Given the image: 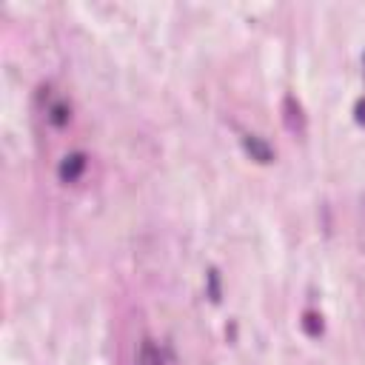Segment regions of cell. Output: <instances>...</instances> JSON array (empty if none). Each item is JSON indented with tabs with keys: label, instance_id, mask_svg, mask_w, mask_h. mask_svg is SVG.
<instances>
[{
	"label": "cell",
	"instance_id": "6da1fadb",
	"mask_svg": "<svg viewBox=\"0 0 365 365\" xmlns=\"http://www.w3.org/2000/svg\"><path fill=\"white\" fill-rule=\"evenodd\" d=\"M83 171H86V154H80V151L66 154V157L60 160V168H57V174H60L63 182H74Z\"/></svg>",
	"mask_w": 365,
	"mask_h": 365
},
{
	"label": "cell",
	"instance_id": "7a4b0ae2",
	"mask_svg": "<svg viewBox=\"0 0 365 365\" xmlns=\"http://www.w3.org/2000/svg\"><path fill=\"white\" fill-rule=\"evenodd\" d=\"M245 151H248L254 160H259V163H271V157H274L271 145L262 143L259 137H245Z\"/></svg>",
	"mask_w": 365,
	"mask_h": 365
},
{
	"label": "cell",
	"instance_id": "3957f363",
	"mask_svg": "<svg viewBox=\"0 0 365 365\" xmlns=\"http://www.w3.org/2000/svg\"><path fill=\"white\" fill-rule=\"evenodd\" d=\"M137 365H163L160 348H157L151 339H145V342L140 345V354H137Z\"/></svg>",
	"mask_w": 365,
	"mask_h": 365
},
{
	"label": "cell",
	"instance_id": "277c9868",
	"mask_svg": "<svg viewBox=\"0 0 365 365\" xmlns=\"http://www.w3.org/2000/svg\"><path fill=\"white\" fill-rule=\"evenodd\" d=\"M48 120H51L54 125H66V123H68V106H66V103H54L51 111H48Z\"/></svg>",
	"mask_w": 365,
	"mask_h": 365
},
{
	"label": "cell",
	"instance_id": "5b68a950",
	"mask_svg": "<svg viewBox=\"0 0 365 365\" xmlns=\"http://www.w3.org/2000/svg\"><path fill=\"white\" fill-rule=\"evenodd\" d=\"M302 328H305V334H308V336H319V334H322V319H319L317 314H311V311H308V314H305V319H302Z\"/></svg>",
	"mask_w": 365,
	"mask_h": 365
},
{
	"label": "cell",
	"instance_id": "8992f818",
	"mask_svg": "<svg viewBox=\"0 0 365 365\" xmlns=\"http://www.w3.org/2000/svg\"><path fill=\"white\" fill-rule=\"evenodd\" d=\"M354 114H356V123H359V125H365V97H362V100H356Z\"/></svg>",
	"mask_w": 365,
	"mask_h": 365
}]
</instances>
